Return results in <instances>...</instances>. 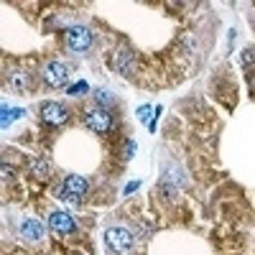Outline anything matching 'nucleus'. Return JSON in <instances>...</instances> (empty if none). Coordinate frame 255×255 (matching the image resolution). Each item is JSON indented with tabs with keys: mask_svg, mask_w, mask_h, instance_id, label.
I'll list each match as a JSON object with an SVG mask.
<instances>
[{
	"mask_svg": "<svg viewBox=\"0 0 255 255\" xmlns=\"http://www.w3.org/2000/svg\"><path fill=\"white\" fill-rule=\"evenodd\" d=\"M5 79L10 84V90L18 92V95H26V92L33 90V74L28 69H10Z\"/></svg>",
	"mask_w": 255,
	"mask_h": 255,
	"instance_id": "nucleus-5",
	"label": "nucleus"
},
{
	"mask_svg": "<svg viewBox=\"0 0 255 255\" xmlns=\"http://www.w3.org/2000/svg\"><path fill=\"white\" fill-rule=\"evenodd\" d=\"M84 194H87V181H84L82 176H69L67 181H64V186H61V197L64 199H82Z\"/></svg>",
	"mask_w": 255,
	"mask_h": 255,
	"instance_id": "nucleus-7",
	"label": "nucleus"
},
{
	"mask_svg": "<svg viewBox=\"0 0 255 255\" xmlns=\"http://www.w3.org/2000/svg\"><path fill=\"white\" fill-rule=\"evenodd\" d=\"M41 77H44V82L49 87H64L69 82V69L61 61H49L44 67V72H41Z\"/></svg>",
	"mask_w": 255,
	"mask_h": 255,
	"instance_id": "nucleus-4",
	"label": "nucleus"
},
{
	"mask_svg": "<svg viewBox=\"0 0 255 255\" xmlns=\"http://www.w3.org/2000/svg\"><path fill=\"white\" fill-rule=\"evenodd\" d=\"M97 97H100V102H113V97L105 95V92H97Z\"/></svg>",
	"mask_w": 255,
	"mask_h": 255,
	"instance_id": "nucleus-15",
	"label": "nucleus"
},
{
	"mask_svg": "<svg viewBox=\"0 0 255 255\" xmlns=\"http://www.w3.org/2000/svg\"><path fill=\"white\" fill-rule=\"evenodd\" d=\"M33 171H36V176H49V163H44V161L33 163Z\"/></svg>",
	"mask_w": 255,
	"mask_h": 255,
	"instance_id": "nucleus-13",
	"label": "nucleus"
},
{
	"mask_svg": "<svg viewBox=\"0 0 255 255\" xmlns=\"http://www.w3.org/2000/svg\"><path fill=\"white\" fill-rule=\"evenodd\" d=\"M44 225H41L38 220H26L23 225H20V235H23V240L28 243H38L41 238H44Z\"/></svg>",
	"mask_w": 255,
	"mask_h": 255,
	"instance_id": "nucleus-9",
	"label": "nucleus"
},
{
	"mask_svg": "<svg viewBox=\"0 0 255 255\" xmlns=\"http://www.w3.org/2000/svg\"><path fill=\"white\" fill-rule=\"evenodd\" d=\"M82 123H84V128H90L92 133H110L113 115L105 108H87L82 113Z\"/></svg>",
	"mask_w": 255,
	"mask_h": 255,
	"instance_id": "nucleus-1",
	"label": "nucleus"
},
{
	"mask_svg": "<svg viewBox=\"0 0 255 255\" xmlns=\"http://www.w3.org/2000/svg\"><path fill=\"white\" fill-rule=\"evenodd\" d=\"M105 243H108V248L118 255H125L133 250V232L125 230V227H110L108 232H105Z\"/></svg>",
	"mask_w": 255,
	"mask_h": 255,
	"instance_id": "nucleus-2",
	"label": "nucleus"
},
{
	"mask_svg": "<svg viewBox=\"0 0 255 255\" xmlns=\"http://www.w3.org/2000/svg\"><path fill=\"white\" fill-rule=\"evenodd\" d=\"M118 69H120L123 74H130V72L135 69V59H133L130 51H120V54H118Z\"/></svg>",
	"mask_w": 255,
	"mask_h": 255,
	"instance_id": "nucleus-10",
	"label": "nucleus"
},
{
	"mask_svg": "<svg viewBox=\"0 0 255 255\" xmlns=\"http://www.w3.org/2000/svg\"><path fill=\"white\" fill-rule=\"evenodd\" d=\"M20 115H23V110H8V108H3V128H8V123L20 118Z\"/></svg>",
	"mask_w": 255,
	"mask_h": 255,
	"instance_id": "nucleus-11",
	"label": "nucleus"
},
{
	"mask_svg": "<svg viewBox=\"0 0 255 255\" xmlns=\"http://www.w3.org/2000/svg\"><path fill=\"white\" fill-rule=\"evenodd\" d=\"M41 118L49 125H64L69 120V110L64 108L61 102H46L44 108H41Z\"/></svg>",
	"mask_w": 255,
	"mask_h": 255,
	"instance_id": "nucleus-6",
	"label": "nucleus"
},
{
	"mask_svg": "<svg viewBox=\"0 0 255 255\" xmlns=\"http://www.w3.org/2000/svg\"><path fill=\"white\" fill-rule=\"evenodd\" d=\"M133 156H135V143H133V140H125V145H123V158L130 161Z\"/></svg>",
	"mask_w": 255,
	"mask_h": 255,
	"instance_id": "nucleus-12",
	"label": "nucleus"
},
{
	"mask_svg": "<svg viewBox=\"0 0 255 255\" xmlns=\"http://www.w3.org/2000/svg\"><path fill=\"white\" fill-rule=\"evenodd\" d=\"M87 90V84H77V87H69V95H82Z\"/></svg>",
	"mask_w": 255,
	"mask_h": 255,
	"instance_id": "nucleus-14",
	"label": "nucleus"
},
{
	"mask_svg": "<svg viewBox=\"0 0 255 255\" xmlns=\"http://www.w3.org/2000/svg\"><path fill=\"white\" fill-rule=\"evenodd\" d=\"M49 225L54 232H59V235H72V232L77 230L72 215H67V212H51V217H49Z\"/></svg>",
	"mask_w": 255,
	"mask_h": 255,
	"instance_id": "nucleus-8",
	"label": "nucleus"
},
{
	"mask_svg": "<svg viewBox=\"0 0 255 255\" xmlns=\"http://www.w3.org/2000/svg\"><path fill=\"white\" fill-rule=\"evenodd\" d=\"M138 118H140V120H145V118H148V108H140V113H138Z\"/></svg>",
	"mask_w": 255,
	"mask_h": 255,
	"instance_id": "nucleus-16",
	"label": "nucleus"
},
{
	"mask_svg": "<svg viewBox=\"0 0 255 255\" xmlns=\"http://www.w3.org/2000/svg\"><path fill=\"white\" fill-rule=\"evenodd\" d=\"M67 46L77 54H84L92 46V33L84 28V26H72L67 28Z\"/></svg>",
	"mask_w": 255,
	"mask_h": 255,
	"instance_id": "nucleus-3",
	"label": "nucleus"
}]
</instances>
